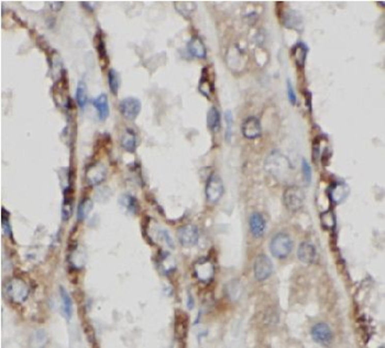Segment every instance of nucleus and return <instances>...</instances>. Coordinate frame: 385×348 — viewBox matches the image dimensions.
I'll use <instances>...</instances> for the list:
<instances>
[{
  "instance_id": "2f4dec72",
  "label": "nucleus",
  "mask_w": 385,
  "mask_h": 348,
  "mask_svg": "<svg viewBox=\"0 0 385 348\" xmlns=\"http://www.w3.org/2000/svg\"><path fill=\"white\" fill-rule=\"evenodd\" d=\"M199 92H201L203 95H205L206 97H210L212 93V86L210 80L205 78L204 75L201 80V83H199Z\"/></svg>"
},
{
  "instance_id": "c85d7f7f",
  "label": "nucleus",
  "mask_w": 385,
  "mask_h": 348,
  "mask_svg": "<svg viewBox=\"0 0 385 348\" xmlns=\"http://www.w3.org/2000/svg\"><path fill=\"white\" fill-rule=\"evenodd\" d=\"M95 47H96L99 57H101L102 60H106L107 58L106 45L105 42H103V35L101 32H98L96 35H95Z\"/></svg>"
},
{
  "instance_id": "a211bd4d",
  "label": "nucleus",
  "mask_w": 385,
  "mask_h": 348,
  "mask_svg": "<svg viewBox=\"0 0 385 348\" xmlns=\"http://www.w3.org/2000/svg\"><path fill=\"white\" fill-rule=\"evenodd\" d=\"M284 26L289 29H302L303 28V18L295 10H289L284 16L283 20Z\"/></svg>"
},
{
  "instance_id": "473e14b6",
  "label": "nucleus",
  "mask_w": 385,
  "mask_h": 348,
  "mask_svg": "<svg viewBox=\"0 0 385 348\" xmlns=\"http://www.w3.org/2000/svg\"><path fill=\"white\" fill-rule=\"evenodd\" d=\"M225 119H226V125H227V130H226V140L230 141L231 137H232V126H233V117L230 110L226 111Z\"/></svg>"
},
{
  "instance_id": "6e6552de",
  "label": "nucleus",
  "mask_w": 385,
  "mask_h": 348,
  "mask_svg": "<svg viewBox=\"0 0 385 348\" xmlns=\"http://www.w3.org/2000/svg\"><path fill=\"white\" fill-rule=\"evenodd\" d=\"M178 238L180 245L184 247L196 246L199 241L198 228L194 225H185L179 229Z\"/></svg>"
},
{
  "instance_id": "dca6fc26",
  "label": "nucleus",
  "mask_w": 385,
  "mask_h": 348,
  "mask_svg": "<svg viewBox=\"0 0 385 348\" xmlns=\"http://www.w3.org/2000/svg\"><path fill=\"white\" fill-rule=\"evenodd\" d=\"M73 202H74L73 188L69 187L64 189V197H63V205H62V217L65 221L71 218L72 213H73Z\"/></svg>"
},
{
  "instance_id": "bb28decb",
  "label": "nucleus",
  "mask_w": 385,
  "mask_h": 348,
  "mask_svg": "<svg viewBox=\"0 0 385 348\" xmlns=\"http://www.w3.org/2000/svg\"><path fill=\"white\" fill-rule=\"evenodd\" d=\"M108 84H109V88L111 90V93L114 95H117L120 86V79L118 72L114 69H111L109 72H108Z\"/></svg>"
},
{
  "instance_id": "aec40b11",
  "label": "nucleus",
  "mask_w": 385,
  "mask_h": 348,
  "mask_svg": "<svg viewBox=\"0 0 385 348\" xmlns=\"http://www.w3.org/2000/svg\"><path fill=\"white\" fill-rule=\"evenodd\" d=\"M121 144L126 151H128V152L135 151V149H137V144H138V140H137V134H134V131L132 129H126L124 135H122Z\"/></svg>"
},
{
  "instance_id": "cd10ccee",
  "label": "nucleus",
  "mask_w": 385,
  "mask_h": 348,
  "mask_svg": "<svg viewBox=\"0 0 385 348\" xmlns=\"http://www.w3.org/2000/svg\"><path fill=\"white\" fill-rule=\"evenodd\" d=\"M121 204H124V206L130 212V213L135 214L138 212V209H139L138 202L133 196L124 195L121 198Z\"/></svg>"
},
{
  "instance_id": "20e7f679",
  "label": "nucleus",
  "mask_w": 385,
  "mask_h": 348,
  "mask_svg": "<svg viewBox=\"0 0 385 348\" xmlns=\"http://www.w3.org/2000/svg\"><path fill=\"white\" fill-rule=\"evenodd\" d=\"M283 203L288 211H300L305 203V193L300 187L292 185V187L285 189L283 195Z\"/></svg>"
},
{
  "instance_id": "c756f323",
  "label": "nucleus",
  "mask_w": 385,
  "mask_h": 348,
  "mask_svg": "<svg viewBox=\"0 0 385 348\" xmlns=\"http://www.w3.org/2000/svg\"><path fill=\"white\" fill-rule=\"evenodd\" d=\"M321 224L327 229L334 228V226H336V219H334V215L333 212L328 211L321 215Z\"/></svg>"
},
{
  "instance_id": "6ab92c4d",
  "label": "nucleus",
  "mask_w": 385,
  "mask_h": 348,
  "mask_svg": "<svg viewBox=\"0 0 385 348\" xmlns=\"http://www.w3.org/2000/svg\"><path fill=\"white\" fill-rule=\"evenodd\" d=\"M187 49H188V52L195 57H198V58H205L206 57L205 45H204L202 40L197 37H194L191 39V41L188 42Z\"/></svg>"
},
{
  "instance_id": "f03ea898",
  "label": "nucleus",
  "mask_w": 385,
  "mask_h": 348,
  "mask_svg": "<svg viewBox=\"0 0 385 348\" xmlns=\"http://www.w3.org/2000/svg\"><path fill=\"white\" fill-rule=\"evenodd\" d=\"M4 293L9 300L15 304H22L29 297V287L19 278L10 279L4 287Z\"/></svg>"
},
{
  "instance_id": "c9c22d12",
  "label": "nucleus",
  "mask_w": 385,
  "mask_h": 348,
  "mask_svg": "<svg viewBox=\"0 0 385 348\" xmlns=\"http://www.w3.org/2000/svg\"><path fill=\"white\" fill-rule=\"evenodd\" d=\"M287 96H288V101L289 103L292 104V105H295L296 104V94H295V90L293 88V85L291 83V80H287Z\"/></svg>"
},
{
  "instance_id": "f3484780",
  "label": "nucleus",
  "mask_w": 385,
  "mask_h": 348,
  "mask_svg": "<svg viewBox=\"0 0 385 348\" xmlns=\"http://www.w3.org/2000/svg\"><path fill=\"white\" fill-rule=\"evenodd\" d=\"M94 107L96 108L99 119L106 120L108 118V116H109V112H110V108L106 94H101L99 96L95 98Z\"/></svg>"
},
{
  "instance_id": "393cba45",
  "label": "nucleus",
  "mask_w": 385,
  "mask_h": 348,
  "mask_svg": "<svg viewBox=\"0 0 385 348\" xmlns=\"http://www.w3.org/2000/svg\"><path fill=\"white\" fill-rule=\"evenodd\" d=\"M76 101L80 108H84L86 106V104H87V101H88L87 87H86V84H85L84 80H80V82H78V85H77Z\"/></svg>"
},
{
  "instance_id": "f704fd0d",
  "label": "nucleus",
  "mask_w": 385,
  "mask_h": 348,
  "mask_svg": "<svg viewBox=\"0 0 385 348\" xmlns=\"http://www.w3.org/2000/svg\"><path fill=\"white\" fill-rule=\"evenodd\" d=\"M302 171H303V175H304V180L307 184H310L311 182V168L308 162L303 159L302 160Z\"/></svg>"
},
{
  "instance_id": "7ed1b4c3",
  "label": "nucleus",
  "mask_w": 385,
  "mask_h": 348,
  "mask_svg": "<svg viewBox=\"0 0 385 348\" xmlns=\"http://www.w3.org/2000/svg\"><path fill=\"white\" fill-rule=\"evenodd\" d=\"M293 241L287 234L275 235L270 243V251L276 259H285L293 250Z\"/></svg>"
},
{
  "instance_id": "7c9ffc66",
  "label": "nucleus",
  "mask_w": 385,
  "mask_h": 348,
  "mask_svg": "<svg viewBox=\"0 0 385 348\" xmlns=\"http://www.w3.org/2000/svg\"><path fill=\"white\" fill-rule=\"evenodd\" d=\"M180 2L184 7H180V6H178V4H174V6L176 9H178V11L180 13H182L183 16H186V17L189 16L195 10V9H196V3H195L194 1H180Z\"/></svg>"
},
{
  "instance_id": "4468645a",
  "label": "nucleus",
  "mask_w": 385,
  "mask_h": 348,
  "mask_svg": "<svg viewBox=\"0 0 385 348\" xmlns=\"http://www.w3.org/2000/svg\"><path fill=\"white\" fill-rule=\"evenodd\" d=\"M249 225H250V230L253 236L257 238L263 236L266 228V223L264 217L260 213H253L251 215Z\"/></svg>"
},
{
  "instance_id": "5701e85b",
  "label": "nucleus",
  "mask_w": 385,
  "mask_h": 348,
  "mask_svg": "<svg viewBox=\"0 0 385 348\" xmlns=\"http://www.w3.org/2000/svg\"><path fill=\"white\" fill-rule=\"evenodd\" d=\"M307 53H308V49L303 42H298L295 47H294L293 56H294V58H295L297 66H300V67L305 66Z\"/></svg>"
},
{
  "instance_id": "9b49d317",
  "label": "nucleus",
  "mask_w": 385,
  "mask_h": 348,
  "mask_svg": "<svg viewBox=\"0 0 385 348\" xmlns=\"http://www.w3.org/2000/svg\"><path fill=\"white\" fill-rule=\"evenodd\" d=\"M311 337L318 344H329L333 341V332L327 324L318 323L311 328Z\"/></svg>"
},
{
  "instance_id": "a878e982",
  "label": "nucleus",
  "mask_w": 385,
  "mask_h": 348,
  "mask_svg": "<svg viewBox=\"0 0 385 348\" xmlns=\"http://www.w3.org/2000/svg\"><path fill=\"white\" fill-rule=\"evenodd\" d=\"M93 210V202L86 198V200L81 201L78 205V210H77V218L78 220L83 221L88 217L90 212Z\"/></svg>"
},
{
  "instance_id": "72a5a7b5",
  "label": "nucleus",
  "mask_w": 385,
  "mask_h": 348,
  "mask_svg": "<svg viewBox=\"0 0 385 348\" xmlns=\"http://www.w3.org/2000/svg\"><path fill=\"white\" fill-rule=\"evenodd\" d=\"M1 225H2V228L4 230V233H6L8 236L12 239V232H11L10 223H9V213H7L6 210H4V209H2Z\"/></svg>"
},
{
  "instance_id": "f257e3e1",
  "label": "nucleus",
  "mask_w": 385,
  "mask_h": 348,
  "mask_svg": "<svg viewBox=\"0 0 385 348\" xmlns=\"http://www.w3.org/2000/svg\"><path fill=\"white\" fill-rule=\"evenodd\" d=\"M266 169L279 181H285L292 170V164L286 157L278 151L272 152L265 162Z\"/></svg>"
},
{
  "instance_id": "1a4fd4ad",
  "label": "nucleus",
  "mask_w": 385,
  "mask_h": 348,
  "mask_svg": "<svg viewBox=\"0 0 385 348\" xmlns=\"http://www.w3.org/2000/svg\"><path fill=\"white\" fill-rule=\"evenodd\" d=\"M120 112L127 119L133 120L141 111V103L135 97H127L120 102Z\"/></svg>"
},
{
  "instance_id": "b1692460",
  "label": "nucleus",
  "mask_w": 385,
  "mask_h": 348,
  "mask_svg": "<svg viewBox=\"0 0 385 348\" xmlns=\"http://www.w3.org/2000/svg\"><path fill=\"white\" fill-rule=\"evenodd\" d=\"M207 126L212 133H218L220 129V114L216 107H211L208 111Z\"/></svg>"
},
{
  "instance_id": "423d86ee",
  "label": "nucleus",
  "mask_w": 385,
  "mask_h": 348,
  "mask_svg": "<svg viewBox=\"0 0 385 348\" xmlns=\"http://www.w3.org/2000/svg\"><path fill=\"white\" fill-rule=\"evenodd\" d=\"M225 188H224V183L223 180L219 175L212 174L209 176V179L207 181L205 193H206V198L209 203H215L219 202V200L224 195Z\"/></svg>"
},
{
  "instance_id": "39448f33",
  "label": "nucleus",
  "mask_w": 385,
  "mask_h": 348,
  "mask_svg": "<svg viewBox=\"0 0 385 348\" xmlns=\"http://www.w3.org/2000/svg\"><path fill=\"white\" fill-rule=\"evenodd\" d=\"M194 274L198 281L203 283H209L215 277V266L211 260L202 258L194 264Z\"/></svg>"
},
{
  "instance_id": "2eb2a0df",
  "label": "nucleus",
  "mask_w": 385,
  "mask_h": 348,
  "mask_svg": "<svg viewBox=\"0 0 385 348\" xmlns=\"http://www.w3.org/2000/svg\"><path fill=\"white\" fill-rule=\"evenodd\" d=\"M349 192H350V189H349L348 185L346 183L340 182L333 185L332 188L329 189V195L334 203L340 204V203H342L348 197Z\"/></svg>"
},
{
  "instance_id": "4be33fe9",
  "label": "nucleus",
  "mask_w": 385,
  "mask_h": 348,
  "mask_svg": "<svg viewBox=\"0 0 385 348\" xmlns=\"http://www.w3.org/2000/svg\"><path fill=\"white\" fill-rule=\"evenodd\" d=\"M60 295L63 303V307H62L63 314H64L66 320H71L72 314H73V302H72L71 295L63 287L60 288Z\"/></svg>"
},
{
  "instance_id": "ddd939ff",
  "label": "nucleus",
  "mask_w": 385,
  "mask_h": 348,
  "mask_svg": "<svg viewBox=\"0 0 385 348\" xmlns=\"http://www.w3.org/2000/svg\"><path fill=\"white\" fill-rule=\"evenodd\" d=\"M106 179V169L102 163L90 165L86 172V180L90 185L101 184Z\"/></svg>"
},
{
  "instance_id": "9d476101",
  "label": "nucleus",
  "mask_w": 385,
  "mask_h": 348,
  "mask_svg": "<svg viewBox=\"0 0 385 348\" xmlns=\"http://www.w3.org/2000/svg\"><path fill=\"white\" fill-rule=\"evenodd\" d=\"M241 131L243 137L247 139H257L259 138L262 134V128L260 120L256 118V117H248V118L243 121L241 126Z\"/></svg>"
},
{
  "instance_id": "0eeeda50",
  "label": "nucleus",
  "mask_w": 385,
  "mask_h": 348,
  "mask_svg": "<svg viewBox=\"0 0 385 348\" xmlns=\"http://www.w3.org/2000/svg\"><path fill=\"white\" fill-rule=\"evenodd\" d=\"M253 271L257 281H265L266 279H269L273 272V265L269 257L263 254L257 256L253 265Z\"/></svg>"
},
{
  "instance_id": "412c9836",
  "label": "nucleus",
  "mask_w": 385,
  "mask_h": 348,
  "mask_svg": "<svg viewBox=\"0 0 385 348\" xmlns=\"http://www.w3.org/2000/svg\"><path fill=\"white\" fill-rule=\"evenodd\" d=\"M187 322H188L187 315L183 313V312H178L175 319V333H176V337L180 338V340H183V338H185V336H186Z\"/></svg>"
},
{
  "instance_id": "f8f14e48",
  "label": "nucleus",
  "mask_w": 385,
  "mask_h": 348,
  "mask_svg": "<svg viewBox=\"0 0 385 348\" xmlns=\"http://www.w3.org/2000/svg\"><path fill=\"white\" fill-rule=\"evenodd\" d=\"M297 257L303 264H315L317 261V250L311 242H302L297 250Z\"/></svg>"
}]
</instances>
